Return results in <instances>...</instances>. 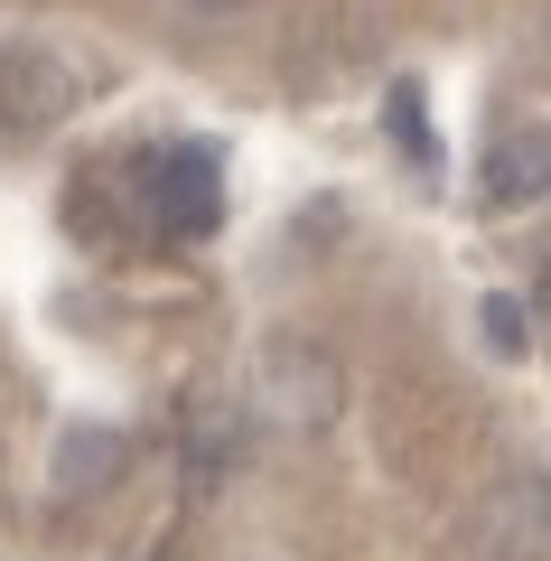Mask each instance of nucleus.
Returning a JSON list of instances; mask_svg holds the SVG:
<instances>
[{"label":"nucleus","instance_id":"1","mask_svg":"<svg viewBox=\"0 0 551 561\" xmlns=\"http://www.w3.org/2000/svg\"><path fill=\"white\" fill-rule=\"evenodd\" d=\"M131 187H140V216H150V234L169 243H197L225 225V169L206 140H169V150H140L131 160Z\"/></svg>","mask_w":551,"mask_h":561},{"label":"nucleus","instance_id":"2","mask_svg":"<svg viewBox=\"0 0 551 561\" xmlns=\"http://www.w3.org/2000/svg\"><path fill=\"white\" fill-rule=\"evenodd\" d=\"M262 412H272L280 431H328V412H336V365L318 356V346L280 337L272 356H262Z\"/></svg>","mask_w":551,"mask_h":561},{"label":"nucleus","instance_id":"3","mask_svg":"<svg viewBox=\"0 0 551 561\" xmlns=\"http://www.w3.org/2000/svg\"><path fill=\"white\" fill-rule=\"evenodd\" d=\"M477 552L486 561H551V478H505L477 505Z\"/></svg>","mask_w":551,"mask_h":561},{"label":"nucleus","instance_id":"4","mask_svg":"<svg viewBox=\"0 0 551 561\" xmlns=\"http://www.w3.org/2000/svg\"><path fill=\"white\" fill-rule=\"evenodd\" d=\"M477 197L486 206H551V122H505L495 150L477 160Z\"/></svg>","mask_w":551,"mask_h":561},{"label":"nucleus","instance_id":"5","mask_svg":"<svg viewBox=\"0 0 551 561\" xmlns=\"http://www.w3.org/2000/svg\"><path fill=\"white\" fill-rule=\"evenodd\" d=\"M66 103H76V76H66V66H47L38 47H10V57H0V122H10V131H38Z\"/></svg>","mask_w":551,"mask_h":561},{"label":"nucleus","instance_id":"6","mask_svg":"<svg viewBox=\"0 0 551 561\" xmlns=\"http://www.w3.org/2000/svg\"><path fill=\"white\" fill-rule=\"evenodd\" d=\"M122 468H131V440H122L113 421H66V440H57V496H103Z\"/></svg>","mask_w":551,"mask_h":561},{"label":"nucleus","instance_id":"7","mask_svg":"<svg viewBox=\"0 0 551 561\" xmlns=\"http://www.w3.org/2000/svg\"><path fill=\"white\" fill-rule=\"evenodd\" d=\"M234 440H243V421L225 412L216 393H197V421H187V459H197V468H187V486H197V496L216 486V468H225V449H234Z\"/></svg>","mask_w":551,"mask_h":561},{"label":"nucleus","instance_id":"8","mask_svg":"<svg viewBox=\"0 0 551 561\" xmlns=\"http://www.w3.org/2000/svg\"><path fill=\"white\" fill-rule=\"evenodd\" d=\"M383 122L402 131V150H412L421 169H439V140H431V122H421V84H393V94H383Z\"/></svg>","mask_w":551,"mask_h":561},{"label":"nucleus","instance_id":"9","mask_svg":"<svg viewBox=\"0 0 551 561\" xmlns=\"http://www.w3.org/2000/svg\"><path fill=\"white\" fill-rule=\"evenodd\" d=\"M486 337H495V356H524V309H514V300H486Z\"/></svg>","mask_w":551,"mask_h":561},{"label":"nucleus","instance_id":"10","mask_svg":"<svg viewBox=\"0 0 551 561\" xmlns=\"http://www.w3.org/2000/svg\"><path fill=\"white\" fill-rule=\"evenodd\" d=\"M187 10H206V20H225V10H243V0H187Z\"/></svg>","mask_w":551,"mask_h":561},{"label":"nucleus","instance_id":"11","mask_svg":"<svg viewBox=\"0 0 551 561\" xmlns=\"http://www.w3.org/2000/svg\"><path fill=\"white\" fill-rule=\"evenodd\" d=\"M542 309H551V262H542Z\"/></svg>","mask_w":551,"mask_h":561},{"label":"nucleus","instance_id":"12","mask_svg":"<svg viewBox=\"0 0 551 561\" xmlns=\"http://www.w3.org/2000/svg\"><path fill=\"white\" fill-rule=\"evenodd\" d=\"M542 38H551V20H542Z\"/></svg>","mask_w":551,"mask_h":561}]
</instances>
